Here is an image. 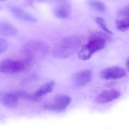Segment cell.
<instances>
[{
  "mask_svg": "<svg viewBox=\"0 0 129 129\" xmlns=\"http://www.w3.org/2000/svg\"><path fill=\"white\" fill-rule=\"evenodd\" d=\"M106 36L102 33L96 32L91 35L88 42L80 48L78 57L82 60L90 59L97 51L103 49L106 44Z\"/></svg>",
  "mask_w": 129,
  "mask_h": 129,
  "instance_id": "7a4b0ae2",
  "label": "cell"
},
{
  "mask_svg": "<svg viewBox=\"0 0 129 129\" xmlns=\"http://www.w3.org/2000/svg\"><path fill=\"white\" fill-rule=\"evenodd\" d=\"M71 6L68 0H57L53 7L54 15L59 19H65L70 13Z\"/></svg>",
  "mask_w": 129,
  "mask_h": 129,
  "instance_id": "5b68a950",
  "label": "cell"
},
{
  "mask_svg": "<svg viewBox=\"0 0 129 129\" xmlns=\"http://www.w3.org/2000/svg\"><path fill=\"white\" fill-rule=\"evenodd\" d=\"M118 15L122 19L129 18V5L121 9L118 12Z\"/></svg>",
  "mask_w": 129,
  "mask_h": 129,
  "instance_id": "e0dca14e",
  "label": "cell"
},
{
  "mask_svg": "<svg viewBox=\"0 0 129 129\" xmlns=\"http://www.w3.org/2000/svg\"><path fill=\"white\" fill-rule=\"evenodd\" d=\"M47 47L45 43L40 41H30L27 43L25 47V51L31 55L43 57L47 52Z\"/></svg>",
  "mask_w": 129,
  "mask_h": 129,
  "instance_id": "8992f818",
  "label": "cell"
},
{
  "mask_svg": "<svg viewBox=\"0 0 129 129\" xmlns=\"http://www.w3.org/2000/svg\"><path fill=\"white\" fill-rule=\"evenodd\" d=\"M120 95V92L117 90H106L102 92L97 96L96 101L99 104H106L119 98Z\"/></svg>",
  "mask_w": 129,
  "mask_h": 129,
  "instance_id": "9c48e42d",
  "label": "cell"
},
{
  "mask_svg": "<svg viewBox=\"0 0 129 129\" xmlns=\"http://www.w3.org/2000/svg\"><path fill=\"white\" fill-rule=\"evenodd\" d=\"M87 3L90 7L98 12L102 13L106 10L105 4L99 0H88Z\"/></svg>",
  "mask_w": 129,
  "mask_h": 129,
  "instance_id": "5bb4252c",
  "label": "cell"
},
{
  "mask_svg": "<svg viewBox=\"0 0 129 129\" xmlns=\"http://www.w3.org/2000/svg\"><path fill=\"white\" fill-rule=\"evenodd\" d=\"M82 40V36L77 35L70 36L63 39L54 48V56L60 59L70 57L80 47Z\"/></svg>",
  "mask_w": 129,
  "mask_h": 129,
  "instance_id": "6da1fadb",
  "label": "cell"
},
{
  "mask_svg": "<svg viewBox=\"0 0 129 129\" xmlns=\"http://www.w3.org/2000/svg\"><path fill=\"white\" fill-rule=\"evenodd\" d=\"M10 10L13 15L20 19L31 22H35L37 21V19L33 15L20 8L11 7L10 8Z\"/></svg>",
  "mask_w": 129,
  "mask_h": 129,
  "instance_id": "8fae6325",
  "label": "cell"
},
{
  "mask_svg": "<svg viewBox=\"0 0 129 129\" xmlns=\"http://www.w3.org/2000/svg\"><path fill=\"white\" fill-rule=\"evenodd\" d=\"M92 76V72L90 70H85L78 72L73 77V84L77 88L82 87L89 83Z\"/></svg>",
  "mask_w": 129,
  "mask_h": 129,
  "instance_id": "ba28073f",
  "label": "cell"
},
{
  "mask_svg": "<svg viewBox=\"0 0 129 129\" xmlns=\"http://www.w3.org/2000/svg\"><path fill=\"white\" fill-rule=\"evenodd\" d=\"M2 9V7H1V6H0V10H1Z\"/></svg>",
  "mask_w": 129,
  "mask_h": 129,
  "instance_id": "44dd1931",
  "label": "cell"
},
{
  "mask_svg": "<svg viewBox=\"0 0 129 129\" xmlns=\"http://www.w3.org/2000/svg\"><path fill=\"white\" fill-rule=\"evenodd\" d=\"M55 86L54 81H50L41 86L33 95L36 99L40 97L46 95L51 92L53 90Z\"/></svg>",
  "mask_w": 129,
  "mask_h": 129,
  "instance_id": "7c38bea8",
  "label": "cell"
},
{
  "mask_svg": "<svg viewBox=\"0 0 129 129\" xmlns=\"http://www.w3.org/2000/svg\"><path fill=\"white\" fill-rule=\"evenodd\" d=\"M100 75L102 79L107 80H117L125 77L126 72L121 67H111L102 70Z\"/></svg>",
  "mask_w": 129,
  "mask_h": 129,
  "instance_id": "52a82bcc",
  "label": "cell"
},
{
  "mask_svg": "<svg viewBox=\"0 0 129 129\" xmlns=\"http://www.w3.org/2000/svg\"><path fill=\"white\" fill-rule=\"evenodd\" d=\"M6 0H0V2L5 1Z\"/></svg>",
  "mask_w": 129,
  "mask_h": 129,
  "instance_id": "ffe728a7",
  "label": "cell"
},
{
  "mask_svg": "<svg viewBox=\"0 0 129 129\" xmlns=\"http://www.w3.org/2000/svg\"><path fill=\"white\" fill-rule=\"evenodd\" d=\"M23 62L14 61L10 60L0 61V72L5 73H13L19 72L25 69Z\"/></svg>",
  "mask_w": 129,
  "mask_h": 129,
  "instance_id": "277c9868",
  "label": "cell"
},
{
  "mask_svg": "<svg viewBox=\"0 0 129 129\" xmlns=\"http://www.w3.org/2000/svg\"><path fill=\"white\" fill-rule=\"evenodd\" d=\"M127 67H128V69L129 71V59L128 60V62H127Z\"/></svg>",
  "mask_w": 129,
  "mask_h": 129,
  "instance_id": "d6986e66",
  "label": "cell"
},
{
  "mask_svg": "<svg viewBox=\"0 0 129 129\" xmlns=\"http://www.w3.org/2000/svg\"><path fill=\"white\" fill-rule=\"evenodd\" d=\"M17 33V30L11 23L5 20H0V36L12 37Z\"/></svg>",
  "mask_w": 129,
  "mask_h": 129,
  "instance_id": "30bf717a",
  "label": "cell"
},
{
  "mask_svg": "<svg viewBox=\"0 0 129 129\" xmlns=\"http://www.w3.org/2000/svg\"><path fill=\"white\" fill-rule=\"evenodd\" d=\"M3 104L9 108H14L17 106L18 99L15 95L11 94H6L3 96L2 99Z\"/></svg>",
  "mask_w": 129,
  "mask_h": 129,
  "instance_id": "4fadbf2b",
  "label": "cell"
},
{
  "mask_svg": "<svg viewBox=\"0 0 129 129\" xmlns=\"http://www.w3.org/2000/svg\"><path fill=\"white\" fill-rule=\"evenodd\" d=\"M116 26L118 30L122 32L129 29V18H125L116 20Z\"/></svg>",
  "mask_w": 129,
  "mask_h": 129,
  "instance_id": "9a60e30c",
  "label": "cell"
},
{
  "mask_svg": "<svg viewBox=\"0 0 129 129\" xmlns=\"http://www.w3.org/2000/svg\"><path fill=\"white\" fill-rule=\"evenodd\" d=\"M95 21L98 26L107 33L110 35H113V32L108 28L105 20L102 17H96Z\"/></svg>",
  "mask_w": 129,
  "mask_h": 129,
  "instance_id": "2e32d148",
  "label": "cell"
},
{
  "mask_svg": "<svg viewBox=\"0 0 129 129\" xmlns=\"http://www.w3.org/2000/svg\"><path fill=\"white\" fill-rule=\"evenodd\" d=\"M71 98L65 95H58L44 105L46 110L53 111H62L65 110L71 103Z\"/></svg>",
  "mask_w": 129,
  "mask_h": 129,
  "instance_id": "3957f363",
  "label": "cell"
},
{
  "mask_svg": "<svg viewBox=\"0 0 129 129\" xmlns=\"http://www.w3.org/2000/svg\"><path fill=\"white\" fill-rule=\"evenodd\" d=\"M8 42L3 38H0V54L6 51L8 48Z\"/></svg>",
  "mask_w": 129,
  "mask_h": 129,
  "instance_id": "ac0fdd59",
  "label": "cell"
}]
</instances>
